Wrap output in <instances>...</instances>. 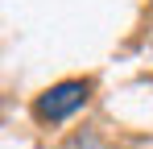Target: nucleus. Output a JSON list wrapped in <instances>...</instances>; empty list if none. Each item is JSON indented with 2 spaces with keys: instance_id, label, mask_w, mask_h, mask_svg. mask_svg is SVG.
Instances as JSON below:
<instances>
[{
  "instance_id": "obj_1",
  "label": "nucleus",
  "mask_w": 153,
  "mask_h": 149,
  "mask_svg": "<svg viewBox=\"0 0 153 149\" xmlns=\"http://www.w3.org/2000/svg\"><path fill=\"white\" fill-rule=\"evenodd\" d=\"M91 91H95L91 79H58L46 91L33 95L29 116H33V124H42V128H58V124H66L71 116H79L91 104Z\"/></svg>"
}]
</instances>
